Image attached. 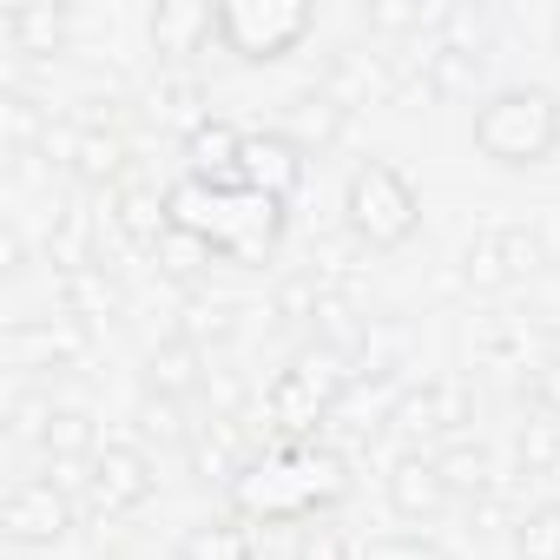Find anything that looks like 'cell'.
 Returning a JSON list of instances; mask_svg holds the SVG:
<instances>
[{
  "mask_svg": "<svg viewBox=\"0 0 560 560\" xmlns=\"http://www.w3.org/2000/svg\"><path fill=\"white\" fill-rule=\"evenodd\" d=\"M350 494V468L324 442H270L231 481V508L250 527H311Z\"/></svg>",
  "mask_w": 560,
  "mask_h": 560,
  "instance_id": "cell-1",
  "label": "cell"
},
{
  "mask_svg": "<svg viewBox=\"0 0 560 560\" xmlns=\"http://www.w3.org/2000/svg\"><path fill=\"white\" fill-rule=\"evenodd\" d=\"M560 145V100L547 86H501L475 106V152L501 172L547 165Z\"/></svg>",
  "mask_w": 560,
  "mask_h": 560,
  "instance_id": "cell-2",
  "label": "cell"
},
{
  "mask_svg": "<svg viewBox=\"0 0 560 560\" xmlns=\"http://www.w3.org/2000/svg\"><path fill=\"white\" fill-rule=\"evenodd\" d=\"M343 218L370 250H402L422 231V191L409 185L402 165L389 159H363L343 185Z\"/></svg>",
  "mask_w": 560,
  "mask_h": 560,
  "instance_id": "cell-3",
  "label": "cell"
},
{
  "mask_svg": "<svg viewBox=\"0 0 560 560\" xmlns=\"http://www.w3.org/2000/svg\"><path fill=\"white\" fill-rule=\"evenodd\" d=\"M343 389H350L343 357H337V350H304L284 376L270 383V396H264L270 435H277V442H317V429L337 416Z\"/></svg>",
  "mask_w": 560,
  "mask_h": 560,
  "instance_id": "cell-4",
  "label": "cell"
},
{
  "mask_svg": "<svg viewBox=\"0 0 560 560\" xmlns=\"http://www.w3.org/2000/svg\"><path fill=\"white\" fill-rule=\"evenodd\" d=\"M317 14L304 0H218V47L237 54L244 67H270L304 47Z\"/></svg>",
  "mask_w": 560,
  "mask_h": 560,
  "instance_id": "cell-5",
  "label": "cell"
},
{
  "mask_svg": "<svg viewBox=\"0 0 560 560\" xmlns=\"http://www.w3.org/2000/svg\"><path fill=\"white\" fill-rule=\"evenodd\" d=\"M152 494H159V468H152L145 448H132V442H106V448L86 462V501H93V514L119 521V514H139Z\"/></svg>",
  "mask_w": 560,
  "mask_h": 560,
  "instance_id": "cell-6",
  "label": "cell"
},
{
  "mask_svg": "<svg viewBox=\"0 0 560 560\" xmlns=\"http://www.w3.org/2000/svg\"><path fill=\"white\" fill-rule=\"evenodd\" d=\"M0 534H8L14 547H60L73 534V494L47 475H27L8 488V501H0Z\"/></svg>",
  "mask_w": 560,
  "mask_h": 560,
  "instance_id": "cell-7",
  "label": "cell"
},
{
  "mask_svg": "<svg viewBox=\"0 0 560 560\" xmlns=\"http://www.w3.org/2000/svg\"><path fill=\"white\" fill-rule=\"evenodd\" d=\"M237 185L257 198L291 205L304 185V145L291 132H244V159H237Z\"/></svg>",
  "mask_w": 560,
  "mask_h": 560,
  "instance_id": "cell-8",
  "label": "cell"
},
{
  "mask_svg": "<svg viewBox=\"0 0 560 560\" xmlns=\"http://www.w3.org/2000/svg\"><path fill=\"white\" fill-rule=\"evenodd\" d=\"M277 231H284V205L237 185V191H224V205H218V237H211V250L250 264V257H264V250L277 244Z\"/></svg>",
  "mask_w": 560,
  "mask_h": 560,
  "instance_id": "cell-9",
  "label": "cell"
},
{
  "mask_svg": "<svg viewBox=\"0 0 560 560\" xmlns=\"http://www.w3.org/2000/svg\"><path fill=\"white\" fill-rule=\"evenodd\" d=\"M237 159H244V126L205 113L185 126V178L211 185V191H237Z\"/></svg>",
  "mask_w": 560,
  "mask_h": 560,
  "instance_id": "cell-10",
  "label": "cell"
},
{
  "mask_svg": "<svg viewBox=\"0 0 560 560\" xmlns=\"http://www.w3.org/2000/svg\"><path fill=\"white\" fill-rule=\"evenodd\" d=\"M205 40H218V8H205V0H165V8L152 14V47L165 60H185Z\"/></svg>",
  "mask_w": 560,
  "mask_h": 560,
  "instance_id": "cell-11",
  "label": "cell"
},
{
  "mask_svg": "<svg viewBox=\"0 0 560 560\" xmlns=\"http://www.w3.org/2000/svg\"><path fill=\"white\" fill-rule=\"evenodd\" d=\"M389 508H396L402 521H435V514L448 508V481L435 475L429 455H402V462L389 468Z\"/></svg>",
  "mask_w": 560,
  "mask_h": 560,
  "instance_id": "cell-12",
  "label": "cell"
},
{
  "mask_svg": "<svg viewBox=\"0 0 560 560\" xmlns=\"http://www.w3.org/2000/svg\"><path fill=\"white\" fill-rule=\"evenodd\" d=\"M40 448H47L54 462H93V455H100L93 416H80V409H47V416H40Z\"/></svg>",
  "mask_w": 560,
  "mask_h": 560,
  "instance_id": "cell-13",
  "label": "cell"
},
{
  "mask_svg": "<svg viewBox=\"0 0 560 560\" xmlns=\"http://www.w3.org/2000/svg\"><path fill=\"white\" fill-rule=\"evenodd\" d=\"M178 560H257V547H250L244 521H205V527L185 534V553Z\"/></svg>",
  "mask_w": 560,
  "mask_h": 560,
  "instance_id": "cell-14",
  "label": "cell"
},
{
  "mask_svg": "<svg viewBox=\"0 0 560 560\" xmlns=\"http://www.w3.org/2000/svg\"><path fill=\"white\" fill-rule=\"evenodd\" d=\"M145 376H152V389H159L165 402H178V396L198 389V350H191L185 337H172L165 350H152V370H145Z\"/></svg>",
  "mask_w": 560,
  "mask_h": 560,
  "instance_id": "cell-15",
  "label": "cell"
},
{
  "mask_svg": "<svg viewBox=\"0 0 560 560\" xmlns=\"http://www.w3.org/2000/svg\"><path fill=\"white\" fill-rule=\"evenodd\" d=\"M514 553H521V560H560V501L521 514V527H514Z\"/></svg>",
  "mask_w": 560,
  "mask_h": 560,
  "instance_id": "cell-16",
  "label": "cell"
},
{
  "mask_svg": "<svg viewBox=\"0 0 560 560\" xmlns=\"http://www.w3.org/2000/svg\"><path fill=\"white\" fill-rule=\"evenodd\" d=\"M435 462V475L448 481V494H468V488H481V475H488V455L481 448H442V455H429Z\"/></svg>",
  "mask_w": 560,
  "mask_h": 560,
  "instance_id": "cell-17",
  "label": "cell"
},
{
  "mask_svg": "<svg viewBox=\"0 0 560 560\" xmlns=\"http://www.w3.org/2000/svg\"><path fill=\"white\" fill-rule=\"evenodd\" d=\"M363 560H455L448 547H435L429 534H376L363 547Z\"/></svg>",
  "mask_w": 560,
  "mask_h": 560,
  "instance_id": "cell-18",
  "label": "cell"
},
{
  "mask_svg": "<svg viewBox=\"0 0 560 560\" xmlns=\"http://www.w3.org/2000/svg\"><path fill=\"white\" fill-rule=\"evenodd\" d=\"M34 350H40L47 363H67V357H80V337H73V330H34V324H27V330H14V357L27 363Z\"/></svg>",
  "mask_w": 560,
  "mask_h": 560,
  "instance_id": "cell-19",
  "label": "cell"
},
{
  "mask_svg": "<svg viewBox=\"0 0 560 560\" xmlns=\"http://www.w3.org/2000/svg\"><path fill=\"white\" fill-rule=\"evenodd\" d=\"M298 560H363V553H357L330 521H311V527L298 534Z\"/></svg>",
  "mask_w": 560,
  "mask_h": 560,
  "instance_id": "cell-20",
  "label": "cell"
},
{
  "mask_svg": "<svg viewBox=\"0 0 560 560\" xmlns=\"http://www.w3.org/2000/svg\"><path fill=\"white\" fill-rule=\"evenodd\" d=\"M119 304V291L113 284H100V277L86 270V264H73V317H93V311H113Z\"/></svg>",
  "mask_w": 560,
  "mask_h": 560,
  "instance_id": "cell-21",
  "label": "cell"
},
{
  "mask_svg": "<svg viewBox=\"0 0 560 560\" xmlns=\"http://www.w3.org/2000/svg\"><path fill=\"white\" fill-rule=\"evenodd\" d=\"M159 257H165V270H172V277H191V270H198L205 257H218V250H211V244H198V237H185V231H172V237L159 244Z\"/></svg>",
  "mask_w": 560,
  "mask_h": 560,
  "instance_id": "cell-22",
  "label": "cell"
},
{
  "mask_svg": "<svg viewBox=\"0 0 560 560\" xmlns=\"http://www.w3.org/2000/svg\"><path fill=\"white\" fill-rule=\"evenodd\" d=\"M8 27H14V34H21V40H34V47H54V40H60V34H67V21H60V14H54V8H40V14H14V21H8Z\"/></svg>",
  "mask_w": 560,
  "mask_h": 560,
  "instance_id": "cell-23",
  "label": "cell"
},
{
  "mask_svg": "<svg viewBox=\"0 0 560 560\" xmlns=\"http://www.w3.org/2000/svg\"><path fill=\"white\" fill-rule=\"evenodd\" d=\"M113 165H119V139H100V132L80 139V172H86V178H100V172H113Z\"/></svg>",
  "mask_w": 560,
  "mask_h": 560,
  "instance_id": "cell-24",
  "label": "cell"
},
{
  "mask_svg": "<svg viewBox=\"0 0 560 560\" xmlns=\"http://www.w3.org/2000/svg\"><path fill=\"white\" fill-rule=\"evenodd\" d=\"M370 21H376V27H416V21H429V14H422V8H376Z\"/></svg>",
  "mask_w": 560,
  "mask_h": 560,
  "instance_id": "cell-25",
  "label": "cell"
},
{
  "mask_svg": "<svg viewBox=\"0 0 560 560\" xmlns=\"http://www.w3.org/2000/svg\"><path fill=\"white\" fill-rule=\"evenodd\" d=\"M0 270H21V237L0 231Z\"/></svg>",
  "mask_w": 560,
  "mask_h": 560,
  "instance_id": "cell-26",
  "label": "cell"
}]
</instances>
